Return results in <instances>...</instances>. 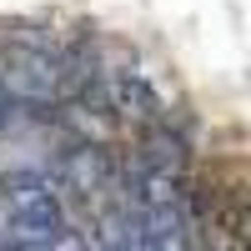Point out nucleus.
Here are the masks:
<instances>
[{
    "label": "nucleus",
    "mask_w": 251,
    "mask_h": 251,
    "mask_svg": "<svg viewBox=\"0 0 251 251\" xmlns=\"http://www.w3.org/2000/svg\"><path fill=\"white\" fill-rule=\"evenodd\" d=\"M0 196H5V216H10V241H40L55 246L66 236V211L50 191V181L40 171H15L0 181Z\"/></svg>",
    "instance_id": "f257e3e1"
},
{
    "label": "nucleus",
    "mask_w": 251,
    "mask_h": 251,
    "mask_svg": "<svg viewBox=\"0 0 251 251\" xmlns=\"http://www.w3.org/2000/svg\"><path fill=\"white\" fill-rule=\"evenodd\" d=\"M0 80H5V91L20 96V100H46V96L55 91V80H60L55 60H50V46H25V40L10 46Z\"/></svg>",
    "instance_id": "f03ea898"
},
{
    "label": "nucleus",
    "mask_w": 251,
    "mask_h": 251,
    "mask_svg": "<svg viewBox=\"0 0 251 251\" xmlns=\"http://www.w3.org/2000/svg\"><path fill=\"white\" fill-rule=\"evenodd\" d=\"M60 181L71 186V191H80V196H91V191H100V186L111 181V161H106V151L100 146H71L66 156H60Z\"/></svg>",
    "instance_id": "7ed1b4c3"
},
{
    "label": "nucleus",
    "mask_w": 251,
    "mask_h": 251,
    "mask_svg": "<svg viewBox=\"0 0 251 251\" xmlns=\"http://www.w3.org/2000/svg\"><path fill=\"white\" fill-rule=\"evenodd\" d=\"M10 106H15V96L5 91V80H0V131H5V126H10V116H15Z\"/></svg>",
    "instance_id": "20e7f679"
},
{
    "label": "nucleus",
    "mask_w": 251,
    "mask_h": 251,
    "mask_svg": "<svg viewBox=\"0 0 251 251\" xmlns=\"http://www.w3.org/2000/svg\"><path fill=\"white\" fill-rule=\"evenodd\" d=\"M5 251H55V246H40V241H10Z\"/></svg>",
    "instance_id": "39448f33"
}]
</instances>
